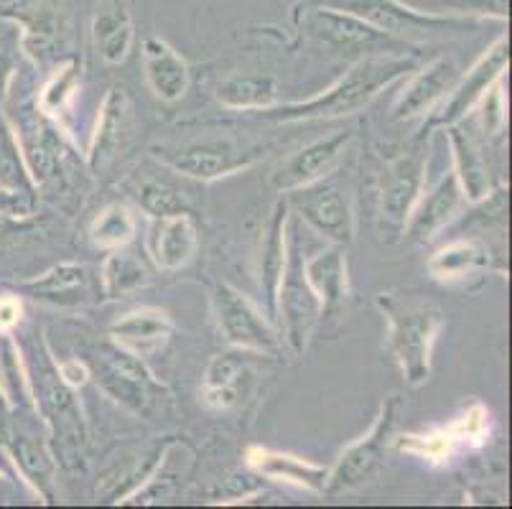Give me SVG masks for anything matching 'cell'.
Instances as JSON below:
<instances>
[{
  "mask_svg": "<svg viewBox=\"0 0 512 509\" xmlns=\"http://www.w3.org/2000/svg\"><path fill=\"white\" fill-rule=\"evenodd\" d=\"M418 62L406 54H370L357 59L342 77L329 84L321 95L304 102H288L260 110L265 120L276 123H306V120L349 118L365 110L372 100L390 84L416 72Z\"/></svg>",
  "mask_w": 512,
  "mask_h": 509,
  "instance_id": "obj_1",
  "label": "cell"
},
{
  "mask_svg": "<svg viewBox=\"0 0 512 509\" xmlns=\"http://www.w3.org/2000/svg\"><path fill=\"white\" fill-rule=\"evenodd\" d=\"M375 306L388 321V354L403 380L411 387L426 385L434 370V344L446 324L444 311L416 291L377 293Z\"/></svg>",
  "mask_w": 512,
  "mask_h": 509,
  "instance_id": "obj_2",
  "label": "cell"
},
{
  "mask_svg": "<svg viewBox=\"0 0 512 509\" xmlns=\"http://www.w3.org/2000/svg\"><path fill=\"white\" fill-rule=\"evenodd\" d=\"M26 370H29L31 395H34V410L41 413L46 428H49L57 461H62L72 471L82 469L87 446L85 418H82V410L74 398V390L59 377L49 344L41 342L39 362L36 367L26 364Z\"/></svg>",
  "mask_w": 512,
  "mask_h": 509,
  "instance_id": "obj_3",
  "label": "cell"
},
{
  "mask_svg": "<svg viewBox=\"0 0 512 509\" xmlns=\"http://www.w3.org/2000/svg\"><path fill=\"white\" fill-rule=\"evenodd\" d=\"M95 377L97 387L107 398L118 403L120 408L141 418H153L158 410H164V403L171 400L169 387L156 380L138 354L128 352L115 342H102L82 357Z\"/></svg>",
  "mask_w": 512,
  "mask_h": 509,
  "instance_id": "obj_4",
  "label": "cell"
},
{
  "mask_svg": "<svg viewBox=\"0 0 512 509\" xmlns=\"http://www.w3.org/2000/svg\"><path fill=\"white\" fill-rule=\"evenodd\" d=\"M321 316L324 306L306 278L304 252L299 240L293 237V230H288V258L276 293V321L278 334L296 357L306 354Z\"/></svg>",
  "mask_w": 512,
  "mask_h": 509,
  "instance_id": "obj_5",
  "label": "cell"
},
{
  "mask_svg": "<svg viewBox=\"0 0 512 509\" xmlns=\"http://www.w3.org/2000/svg\"><path fill=\"white\" fill-rule=\"evenodd\" d=\"M428 135L431 130H421L406 146H400L388 158L380 181V212L393 227H406L413 207L426 191L428 174Z\"/></svg>",
  "mask_w": 512,
  "mask_h": 509,
  "instance_id": "obj_6",
  "label": "cell"
},
{
  "mask_svg": "<svg viewBox=\"0 0 512 509\" xmlns=\"http://www.w3.org/2000/svg\"><path fill=\"white\" fill-rule=\"evenodd\" d=\"M329 8L352 13L360 21L370 23L383 34L403 39L416 34H441V31H462L479 26L477 18L456 16V13L418 11L403 0H329Z\"/></svg>",
  "mask_w": 512,
  "mask_h": 509,
  "instance_id": "obj_7",
  "label": "cell"
},
{
  "mask_svg": "<svg viewBox=\"0 0 512 509\" xmlns=\"http://www.w3.org/2000/svg\"><path fill=\"white\" fill-rule=\"evenodd\" d=\"M212 311L217 329L230 347L253 354H278L283 342L265 311H260L248 296H242L230 283H220L212 291Z\"/></svg>",
  "mask_w": 512,
  "mask_h": 509,
  "instance_id": "obj_8",
  "label": "cell"
},
{
  "mask_svg": "<svg viewBox=\"0 0 512 509\" xmlns=\"http://www.w3.org/2000/svg\"><path fill=\"white\" fill-rule=\"evenodd\" d=\"M153 156L176 174L194 181H217L255 166L260 148H242L232 140H194L184 146H156Z\"/></svg>",
  "mask_w": 512,
  "mask_h": 509,
  "instance_id": "obj_9",
  "label": "cell"
},
{
  "mask_svg": "<svg viewBox=\"0 0 512 509\" xmlns=\"http://www.w3.org/2000/svg\"><path fill=\"white\" fill-rule=\"evenodd\" d=\"M398 408V395H390V398L383 400V405L377 410L375 420H372V426L367 428L365 436L349 443L342 454H339L337 464L329 469L327 494L357 489L365 482H370L372 476L377 474V469L385 461V448H388L390 436H393Z\"/></svg>",
  "mask_w": 512,
  "mask_h": 509,
  "instance_id": "obj_10",
  "label": "cell"
},
{
  "mask_svg": "<svg viewBox=\"0 0 512 509\" xmlns=\"http://www.w3.org/2000/svg\"><path fill=\"white\" fill-rule=\"evenodd\" d=\"M507 62H510V44L507 36H497L487 49L479 54L477 62L469 67V72L462 79H456L454 87L446 92L444 100L434 107V115L428 118L426 128H446V125L462 123L469 112L474 110L482 95L490 90L497 79L507 72Z\"/></svg>",
  "mask_w": 512,
  "mask_h": 509,
  "instance_id": "obj_11",
  "label": "cell"
},
{
  "mask_svg": "<svg viewBox=\"0 0 512 509\" xmlns=\"http://www.w3.org/2000/svg\"><path fill=\"white\" fill-rule=\"evenodd\" d=\"M288 207L299 214L301 222L309 224L316 235L332 245L347 247L355 240V214L349 207V199L337 186L316 181L304 189L291 191Z\"/></svg>",
  "mask_w": 512,
  "mask_h": 509,
  "instance_id": "obj_12",
  "label": "cell"
},
{
  "mask_svg": "<svg viewBox=\"0 0 512 509\" xmlns=\"http://www.w3.org/2000/svg\"><path fill=\"white\" fill-rule=\"evenodd\" d=\"M352 138H355L352 130H337V133L327 135V138H319L309 143V146L299 148L296 153L283 158L281 166L273 171L271 186L281 191V194H291V191L316 184L342 161Z\"/></svg>",
  "mask_w": 512,
  "mask_h": 509,
  "instance_id": "obj_13",
  "label": "cell"
},
{
  "mask_svg": "<svg viewBox=\"0 0 512 509\" xmlns=\"http://www.w3.org/2000/svg\"><path fill=\"white\" fill-rule=\"evenodd\" d=\"M459 79V69L451 56H439L423 69H416L411 82L403 87L398 100L390 107L393 123H413V120L428 118L434 107L446 97V92Z\"/></svg>",
  "mask_w": 512,
  "mask_h": 509,
  "instance_id": "obj_14",
  "label": "cell"
},
{
  "mask_svg": "<svg viewBox=\"0 0 512 509\" xmlns=\"http://www.w3.org/2000/svg\"><path fill=\"white\" fill-rule=\"evenodd\" d=\"M314 23V34L321 36L329 46H334L337 51H365V56L370 54H398V49H403V41L395 39V36L383 34L372 28L370 23L360 21L352 13L337 11V8H319L311 16Z\"/></svg>",
  "mask_w": 512,
  "mask_h": 509,
  "instance_id": "obj_15",
  "label": "cell"
},
{
  "mask_svg": "<svg viewBox=\"0 0 512 509\" xmlns=\"http://www.w3.org/2000/svg\"><path fill=\"white\" fill-rule=\"evenodd\" d=\"M462 202L464 194L459 189V181H456L454 171H449V174H444L436 181V186H431V189L421 194L411 217H408L406 227H403L406 237L416 242V245L431 242L456 217Z\"/></svg>",
  "mask_w": 512,
  "mask_h": 509,
  "instance_id": "obj_16",
  "label": "cell"
},
{
  "mask_svg": "<svg viewBox=\"0 0 512 509\" xmlns=\"http://www.w3.org/2000/svg\"><path fill=\"white\" fill-rule=\"evenodd\" d=\"M288 217H291L288 199L273 204L271 217L263 227V240H260L258 286L265 298V316L271 321H276V293L288 258Z\"/></svg>",
  "mask_w": 512,
  "mask_h": 509,
  "instance_id": "obj_17",
  "label": "cell"
},
{
  "mask_svg": "<svg viewBox=\"0 0 512 509\" xmlns=\"http://www.w3.org/2000/svg\"><path fill=\"white\" fill-rule=\"evenodd\" d=\"M130 120H133V110H130L128 90L123 84H113L107 90V95L102 97L90 148H87V163H90L92 171H102L107 163L118 156L125 135L130 130Z\"/></svg>",
  "mask_w": 512,
  "mask_h": 509,
  "instance_id": "obj_18",
  "label": "cell"
},
{
  "mask_svg": "<svg viewBox=\"0 0 512 509\" xmlns=\"http://www.w3.org/2000/svg\"><path fill=\"white\" fill-rule=\"evenodd\" d=\"M199 247V232L192 214L181 212L171 217L151 219L146 237V250L158 270H179L194 258Z\"/></svg>",
  "mask_w": 512,
  "mask_h": 509,
  "instance_id": "obj_19",
  "label": "cell"
},
{
  "mask_svg": "<svg viewBox=\"0 0 512 509\" xmlns=\"http://www.w3.org/2000/svg\"><path fill=\"white\" fill-rule=\"evenodd\" d=\"M245 461L255 474L265 476V479L291 484V487L306 489L311 494L327 492V466L301 459L296 454H286V451H276V448L268 446H250L245 451Z\"/></svg>",
  "mask_w": 512,
  "mask_h": 509,
  "instance_id": "obj_20",
  "label": "cell"
},
{
  "mask_svg": "<svg viewBox=\"0 0 512 509\" xmlns=\"http://www.w3.org/2000/svg\"><path fill=\"white\" fill-rule=\"evenodd\" d=\"M110 336L113 342L120 344L128 352L138 354L141 359L151 357V354L161 352L174 336V321L169 319L166 311L156 306H141L133 308L128 314L120 316L110 326Z\"/></svg>",
  "mask_w": 512,
  "mask_h": 509,
  "instance_id": "obj_21",
  "label": "cell"
},
{
  "mask_svg": "<svg viewBox=\"0 0 512 509\" xmlns=\"http://www.w3.org/2000/svg\"><path fill=\"white\" fill-rule=\"evenodd\" d=\"M446 140L451 148V163H454V176L459 181V189L464 194V202L482 204L492 196V179L490 166L484 161L482 148L477 138L469 130L462 128V123L446 125Z\"/></svg>",
  "mask_w": 512,
  "mask_h": 509,
  "instance_id": "obj_22",
  "label": "cell"
},
{
  "mask_svg": "<svg viewBox=\"0 0 512 509\" xmlns=\"http://www.w3.org/2000/svg\"><path fill=\"white\" fill-rule=\"evenodd\" d=\"M143 74L153 95L161 102H179L189 92L192 72L184 56L169 41L148 36L143 41Z\"/></svg>",
  "mask_w": 512,
  "mask_h": 509,
  "instance_id": "obj_23",
  "label": "cell"
},
{
  "mask_svg": "<svg viewBox=\"0 0 512 509\" xmlns=\"http://www.w3.org/2000/svg\"><path fill=\"white\" fill-rule=\"evenodd\" d=\"M136 41L130 0H97L92 13V44L107 64H123Z\"/></svg>",
  "mask_w": 512,
  "mask_h": 509,
  "instance_id": "obj_24",
  "label": "cell"
},
{
  "mask_svg": "<svg viewBox=\"0 0 512 509\" xmlns=\"http://www.w3.org/2000/svg\"><path fill=\"white\" fill-rule=\"evenodd\" d=\"M306 278L314 293L319 296L324 314L342 306L349 296V275H347V255L344 247L332 245L329 250L316 252L314 258H304Z\"/></svg>",
  "mask_w": 512,
  "mask_h": 509,
  "instance_id": "obj_25",
  "label": "cell"
},
{
  "mask_svg": "<svg viewBox=\"0 0 512 509\" xmlns=\"http://www.w3.org/2000/svg\"><path fill=\"white\" fill-rule=\"evenodd\" d=\"M8 456L16 464V469L21 471L23 482L31 484L34 492L41 494V497H49L46 487H49L51 476H54V459H51L49 448L41 446L39 438H34L31 433L13 428L8 433Z\"/></svg>",
  "mask_w": 512,
  "mask_h": 509,
  "instance_id": "obj_26",
  "label": "cell"
},
{
  "mask_svg": "<svg viewBox=\"0 0 512 509\" xmlns=\"http://www.w3.org/2000/svg\"><path fill=\"white\" fill-rule=\"evenodd\" d=\"M166 451H169V446H156L151 451V454L146 456H133V459L125 461L123 469H110L105 474V479H102V484H97V494H102V502H110V504H120V502H128V497H133V494L138 492V489L143 487V484L151 479L153 474H156V469L161 466V461H164Z\"/></svg>",
  "mask_w": 512,
  "mask_h": 509,
  "instance_id": "obj_27",
  "label": "cell"
},
{
  "mask_svg": "<svg viewBox=\"0 0 512 509\" xmlns=\"http://www.w3.org/2000/svg\"><path fill=\"white\" fill-rule=\"evenodd\" d=\"M490 250L477 240H454L428 258V273L436 280H459L467 278L474 270H482L490 265Z\"/></svg>",
  "mask_w": 512,
  "mask_h": 509,
  "instance_id": "obj_28",
  "label": "cell"
},
{
  "mask_svg": "<svg viewBox=\"0 0 512 509\" xmlns=\"http://www.w3.org/2000/svg\"><path fill=\"white\" fill-rule=\"evenodd\" d=\"M87 286H90V273H87L85 265L59 263L39 278L26 280L21 288L34 298H41V301L69 303L85 296Z\"/></svg>",
  "mask_w": 512,
  "mask_h": 509,
  "instance_id": "obj_29",
  "label": "cell"
},
{
  "mask_svg": "<svg viewBox=\"0 0 512 509\" xmlns=\"http://www.w3.org/2000/svg\"><path fill=\"white\" fill-rule=\"evenodd\" d=\"M146 283L148 270L141 258H136V255L125 250V247L110 250V255H107L100 270L102 296L110 298V301H118V298L128 296V293L141 291Z\"/></svg>",
  "mask_w": 512,
  "mask_h": 509,
  "instance_id": "obj_30",
  "label": "cell"
},
{
  "mask_svg": "<svg viewBox=\"0 0 512 509\" xmlns=\"http://www.w3.org/2000/svg\"><path fill=\"white\" fill-rule=\"evenodd\" d=\"M217 100L227 110H268L278 105V84L273 77H230L217 84Z\"/></svg>",
  "mask_w": 512,
  "mask_h": 509,
  "instance_id": "obj_31",
  "label": "cell"
},
{
  "mask_svg": "<svg viewBox=\"0 0 512 509\" xmlns=\"http://www.w3.org/2000/svg\"><path fill=\"white\" fill-rule=\"evenodd\" d=\"M240 370L242 364L235 354H217L209 359L202 385V400L207 408L230 410L240 400V390H237Z\"/></svg>",
  "mask_w": 512,
  "mask_h": 509,
  "instance_id": "obj_32",
  "label": "cell"
},
{
  "mask_svg": "<svg viewBox=\"0 0 512 509\" xmlns=\"http://www.w3.org/2000/svg\"><path fill=\"white\" fill-rule=\"evenodd\" d=\"M0 392L6 395L11 408H23V405L34 408L29 370L13 334H0Z\"/></svg>",
  "mask_w": 512,
  "mask_h": 509,
  "instance_id": "obj_33",
  "label": "cell"
},
{
  "mask_svg": "<svg viewBox=\"0 0 512 509\" xmlns=\"http://www.w3.org/2000/svg\"><path fill=\"white\" fill-rule=\"evenodd\" d=\"M136 214L125 204H107L90 224V240L102 250H118L136 240Z\"/></svg>",
  "mask_w": 512,
  "mask_h": 509,
  "instance_id": "obj_34",
  "label": "cell"
},
{
  "mask_svg": "<svg viewBox=\"0 0 512 509\" xmlns=\"http://www.w3.org/2000/svg\"><path fill=\"white\" fill-rule=\"evenodd\" d=\"M79 90V67L77 62H64L57 72L51 74L44 90L39 92L36 110L49 120H59L69 110Z\"/></svg>",
  "mask_w": 512,
  "mask_h": 509,
  "instance_id": "obj_35",
  "label": "cell"
},
{
  "mask_svg": "<svg viewBox=\"0 0 512 509\" xmlns=\"http://www.w3.org/2000/svg\"><path fill=\"white\" fill-rule=\"evenodd\" d=\"M395 448L403 451V454H411L416 459L428 461V464H446L449 456L454 454L456 443L444 426L428 433H408V436H400L395 441Z\"/></svg>",
  "mask_w": 512,
  "mask_h": 509,
  "instance_id": "obj_36",
  "label": "cell"
},
{
  "mask_svg": "<svg viewBox=\"0 0 512 509\" xmlns=\"http://www.w3.org/2000/svg\"><path fill=\"white\" fill-rule=\"evenodd\" d=\"M136 202L143 212L151 219L158 217H171V214L186 212V202L179 189H174L166 181L146 179L136 189Z\"/></svg>",
  "mask_w": 512,
  "mask_h": 509,
  "instance_id": "obj_37",
  "label": "cell"
},
{
  "mask_svg": "<svg viewBox=\"0 0 512 509\" xmlns=\"http://www.w3.org/2000/svg\"><path fill=\"white\" fill-rule=\"evenodd\" d=\"M487 423H490V410L484 408L479 400L469 403L462 413L451 420L446 431L451 433L454 443H469V446H477L484 441V433H487Z\"/></svg>",
  "mask_w": 512,
  "mask_h": 509,
  "instance_id": "obj_38",
  "label": "cell"
},
{
  "mask_svg": "<svg viewBox=\"0 0 512 509\" xmlns=\"http://www.w3.org/2000/svg\"><path fill=\"white\" fill-rule=\"evenodd\" d=\"M479 105V120H482V130L487 135H500L507 123V102H505V87L502 79H497L490 90L484 92Z\"/></svg>",
  "mask_w": 512,
  "mask_h": 509,
  "instance_id": "obj_39",
  "label": "cell"
},
{
  "mask_svg": "<svg viewBox=\"0 0 512 509\" xmlns=\"http://www.w3.org/2000/svg\"><path fill=\"white\" fill-rule=\"evenodd\" d=\"M439 6L449 8V13L469 18H495V21H507V0H436Z\"/></svg>",
  "mask_w": 512,
  "mask_h": 509,
  "instance_id": "obj_40",
  "label": "cell"
},
{
  "mask_svg": "<svg viewBox=\"0 0 512 509\" xmlns=\"http://www.w3.org/2000/svg\"><path fill=\"white\" fill-rule=\"evenodd\" d=\"M57 372H59V377H62L69 387H72V390H77V387H85L87 382L92 380L90 367H87V362L82 357L59 359Z\"/></svg>",
  "mask_w": 512,
  "mask_h": 509,
  "instance_id": "obj_41",
  "label": "cell"
},
{
  "mask_svg": "<svg viewBox=\"0 0 512 509\" xmlns=\"http://www.w3.org/2000/svg\"><path fill=\"white\" fill-rule=\"evenodd\" d=\"M23 319V301L13 293L0 296V334H13Z\"/></svg>",
  "mask_w": 512,
  "mask_h": 509,
  "instance_id": "obj_42",
  "label": "cell"
},
{
  "mask_svg": "<svg viewBox=\"0 0 512 509\" xmlns=\"http://www.w3.org/2000/svg\"><path fill=\"white\" fill-rule=\"evenodd\" d=\"M8 196H11V194H6V191H0V199H8ZM18 199H21V196H18Z\"/></svg>",
  "mask_w": 512,
  "mask_h": 509,
  "instance_id": "obj_43",
  "label": "cell"
}]
</instances>
